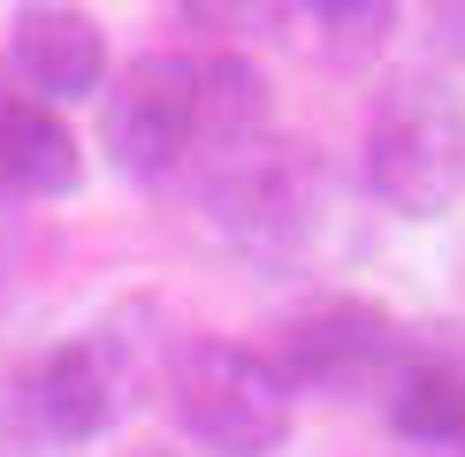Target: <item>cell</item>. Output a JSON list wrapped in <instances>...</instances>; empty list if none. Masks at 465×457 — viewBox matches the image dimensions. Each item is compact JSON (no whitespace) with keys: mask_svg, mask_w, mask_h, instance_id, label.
I'll use <instances>...</instances> for the list:
<instances>
[{"mask_svg":"<svg viewBox=\"0 0 465 457\" xmlns=\"http://www.w3.org/2000/svg\"><path fill=\"white\" fill-rule=\"evenodd\" d=\"M168 412L206 457H275L290 442V381L229 335H191L168 358Z\"/></svg>","mask_w":465,"mask_h":457,"instance_id":"obj_1","label":"cell"},{"mask_svg":"<svg viewBox=\"0 0 465 457\" xmlns=\"http://www.w3.org/2000/svg\"><path fill=\"white\" fill-rule=\"evenodd\" d=\"M366 190L412 221L450 214V199L465 190V107L450 84L412 76L381 92L366 122Z\"/></svg>","mask_w":465,"mask_h":457,"instance_id":"obj_2","label":"cell"},{"mask_svg":"<svg viewBox=\"0 0 465 457\" xmlns=\"http://www.w3.org/2000/svg\"><path fill=\"white\" fill-rule=\"evenodd\" d=\"M130 335L123 328H92L54 343L46 358H31L8 389V412L24 427L31 450H92L114 434V419L130 404Z\"/></svg>","mask_w":465,"mask_h":457,"instance_id":"obj_3","label":"cell"},{"mask_svg":"<svg viewBox=\"0 0 465 457\" xmlns=\"http://www.w3.org/2000/svg\"><path fill=\"white\" fill-rule=\"evenodd\" d=\"M191 130H199V53H138L107 92V160L130 183H168L191 168Z\"/></svg>","mask_w":465,"mask_h":457,"instance_id":"obj_4","label":"cell"},{"mask_svg":"<svg viewBox=\"0 0 465 457\" xmlns=\"http://www.w3.org/2000/svg\"><path fill=\"white\" fill-rule=\"evenodd\" d=\"M267 358L290 381V396L298 389H313V396H366L374 389L381 396L390 374L404 366V335H397V320L381 305L343 297V305H321V313L290 320L282 351H267Z\"/></svg>","mask_w":465,"mask_h":457,"instance_id":"obj_5","label":"cell"},{"mask_svg":"<svg viewBox=\"0 0 465 457\" xmlns=\"http://www.w3.org/2000/svg\"><path fill=\"white\" fill-rule=\"evenodd\" d=\"M305 183H313V168L267 138L260 152H244V160L206 168L199 199H206V221H214L229 244H244V252H290V244L305 237V221H313V190Z\"/></svg>","mask_w":465,"mask_h":457,"instance_id":"obj_6","label":"cell"},{"mask_svg":"<svg viewBox=\"0 0 465 457\" xmlns=\"http://www.w3.org/2000/svg\"><path fill=\"white\" fill-rule=\"evenodd\" d=\"M8 69L24 76V100H84L107 84V38L84 8H24L8 38Z\"/></svg>","mask_w":465,"mask_h":457,"instance_id":"obj_7","label":"cell"},{"mask_svg":"<svg viewBox=\"0 0 465 457\" xmlns=\"http://www.w3.org/2000/svg\"><path fill=\"white\" fill-rule=\"evenodd\" d=\"M275 130H267V76L244 62V53H199V130H191V160L229 168L244 152H260Z\"/></svg>","mask_w":465,"mask_h":457,"instance_id":"obj_8","label":"cell"},{"mask_svg":"<svg viewBox=\"0 0 465 457\" xmlns=\"http://www.w3.org/2000/svg\"><path fill=\"white\" fill-rule=\"evenodd\" d=\"M84 183V152L62 107L46 100H0V190L8 199H69Z\"/></svg>","mask_w":465,"mask_h":457,"instance_id":"obj_9","label":"cell"},{"mask_svg":"<svg viewBox=\"0 0 465 457\" xmlns=\"http://www.w3.org/2000/svg\"><path fill=\"white\" fill-rule=\"evenodd\" d=\"M381 419L390 434L420 450H458L465 442V366L442 351H404V366L381 389Z\"/></svg>","mask_w":465,"mask_h":457,"instance_id":"obj_10","label":"cell"},{"mask_svg":"<svg viewBox=\"0 0 465 457\" xmlns=\"http://www.w3.org/2000/svg\"><path fill=\"white\" fill-rule=\"evenodd\" d=\"M313 24H328L336 38H359V46H374V38L397 24V8H390V0H321Z\"/></svg>","mask_w":465,"mask_h":457,"instance_id":"obj_11","label":"cell"},{"mask_svg":"<svg viewBox=\"0 0 465 457\" xmlns=\"http://www.w3.org/2000/svg\"><path fill=\"white\" fill-rule=\"evenodd\" d=\"M435 24H442V46H450V53H465V8H442Z\"/></svg>","mask_w":465,"mask_h":457,"instance_id":"obj_12","label":"cell"},{"mask_svg":"<svg viewBox=\"0 0 465 457\" xmlns=\"http://www.w3.org/2000/svg\"><path fill=\"white\" fill-rule=\"evenodd\" d=\"M8 237H15V214H8V190H0V252H8Z\"/></svg>","mask_w":465,"mask_h":457,"instance_id":"obj_13","label":"cell"}]
</instances>
